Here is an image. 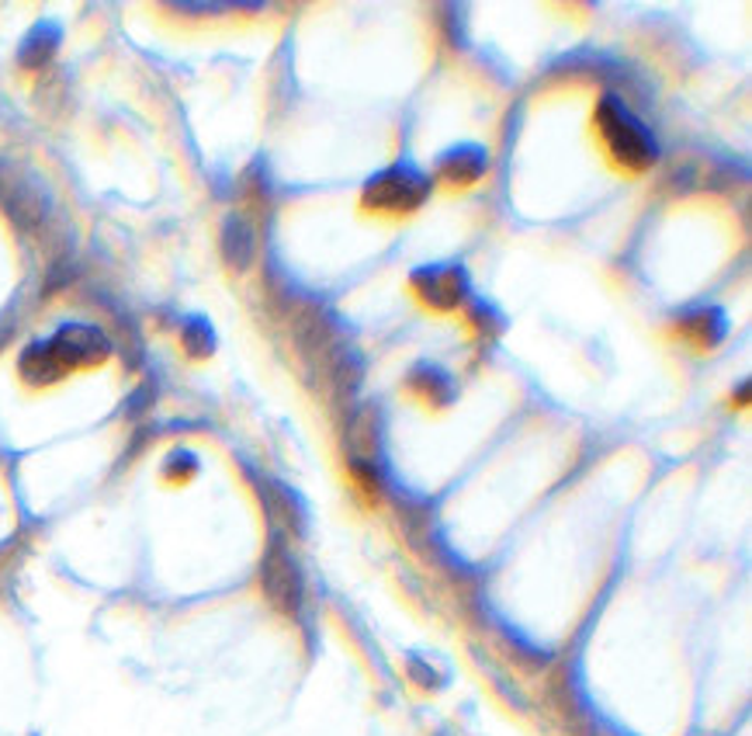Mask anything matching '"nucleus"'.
Returning a JSON list of instances; mask_svg holds the SVG:
<instances>
[{"mask_svg":"<svg viewBox=\"0 0 752 736\" xmlns=\"http://www.w3.org/2000/svg\"><path fill=\"white\" fill-rule=\"evenodd\" d=\"M184 348H188L194 358H205V355L215 348L212 327H209L205 320H188V327H184Z\"/></svg>","mask_w":752,"mask_h":736,"instance_id":"10","label":"nucleus"},{"mask_svg":"<svg viewBox=\"0 0 752 736\" xmlns=\"http://www.w3.org/2000/svg\"><path fill=\"white\" fill-rule=\"evenodd\" d=\"M46 345L52 348L56 361H60L67 372L70 368H80V365H98L111 351L108 337L91 324H67V327L56 330Z\"/></svg>","mask_w":752,"mask_h":736,"instance_id":"3","label":"nucleus"},{"mask_svg":"<svg viewBox=\"0 0 752 736\" xmlns=\"http://www.w3.org/2000/svg\"><path fill=\"white\" fill-rule=\"evenodd\" d=\"M18 368H21L24 382H32V386H52V382H60V379L67 376V368H63L60 361H56V355H52V348H49L46 341L28 345V348L21 351Z\"/></svg>","mask_w":752,"mask_h":736,"instance_id":"7","label":"nucleus"},{"mask_svg":"<svg viewBox=\"0 0 752 736\" xmlns=\"http://www.w3.org/2000/svg\"><path fill=\"white\" fill-rule=\"evenodd\" d=\"M430 195V181L413 163H395L364 185V206L374 212H413Z\"/></svg>","mask_w":752,"mask_h":736,"instance_id":"2","label":"nucleus"},{"mask_svg":"<svg viewBox=\"0 0 752 736\" xmlns=\"http://www.w3.org/2000/svg\"><path fill=\"white\" fill-rule=\"evenodd\" d=\"M596 126L606 139L611 153L628 167H649L659 157V147L645 122L634 116L628 105H621L614 95H606L596 108Z\"/></svg>","mask_w":752,"mask_h":736,"instance_id":"1","label":"nucleus"},{"mask_svg":"<svg viewBox=\"0 0 752 736\" xmlns=\"http://www.w3.org/2000/svg\"><path fill=\"white\" fill-rule=\"evenodd\" d=\"M225 258H229V265H237V268H247L250 265V253H253V233L247 230V222L243 219H229V226H225Z\"/></svg>","mask_w":752,"mask_h":736,"instance_id":"9","label":"nucleus"},{"mask_svg":"<svg viewBox=\"0 0 752 736\" xmlns=\"http://www.w3.org/2000/svg\"><path fill=\"white\" fill-rule=\"evenodd\" d=\"M56 49H60V28H56L52 21H42V24H36L32 32L24 36V42L18 49V60L28 70H39V67H46L52 60Z\"/></svg>","mask_w":752,"mask_h":736,"instance_id":"8","label":"nucleus"},{"mask_svg":"<svg viewBox=\"0 0 752 736\" xmlns=\"http://www.w3.org/2000/svg\"><path fill=\"white\" fill-rule=\"evenodd\" d=\"M260 580H264V590L268 598L284 608V611H295L299 601H302V580H299V570L292 556H288L284 549H271L268 559H264V570H260Z\"/></svg>","mask_w":752,"mask_h":736,"instance_id":"4","label":"nucleus"},{"mask_svg":"<svg viewBox=\"0 0 752 736\" xmlns=\"http://www.w3.org/2000/svg\"><path fill=\"white\" fill-rule=\"evenodd\" d=\"M489 167V153L475 143H461L454 147L451 153L441 157V175L451 181V185H472L485 175Z\"/></svg>","mask_w":752,"mask_h":736,"instance_id":"6","label":"nucleus"},{"mask_svg":"<svg viewBox=\"0 0 752 736\" xmlns=\"http://www.w3.org/2000/svg\"><path fill=\"white\" fill-rule=\"evenodd\" d=\"M413 286L433 306H454L465 296V275H461V268H423L417 271Z\"/></svg>","mask_w":752,"mask_h":736,"instance_id":"5","label":"nucleus"}]
</instances>
